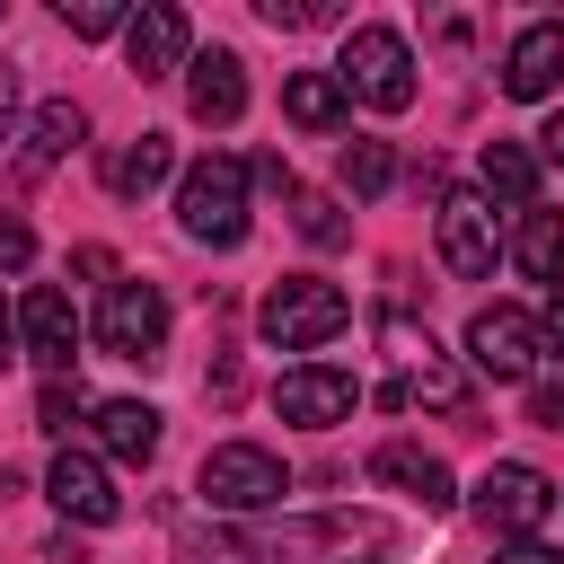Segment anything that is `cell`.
<instances>
[{"label":"cell","mask_w":564,"mask_h":564,"mask_svg":"<svg viewBox=\"0 0 564 564\" xmlns=\"http://www.w3.org/2000/svg\"><path fill=\"white\" fill-rule=\"evenodd\" d=\"M247 159H229V150H212V159H194L185 176H176V229L194 238V247H238L247 238Z\"/></svg>","instance_id":"6da1fadb"},{"label":"cell","mask_w":564,"mask_h":564,"mask_svg":"<svg viewBox=\"0 0 564 564\" xmlns=\"http://www.w3.org/2000/svg\"><path fill=\"white\" fill-rule=\"evenodd\" d=\"M256 326H264L273 352H317V344H335V335L352 326V300H344L335 282H317V273H282V282L264 291Z\"/></svg>","instance_id":"7a4b0ae2"},{"label":"cell","mask_w":564,"mask_h":564,"mask_svg":"<svg viewBox=\"0 0 564 564\" xmlns=\"http://www.w3.org/2000/svg\"><path fill=\"white\" fill-rule=\"evenodd\" d=\"M379 344H388V361H397V379L379 388L388 405H432V414H458L467 405V370L423 335V326H405V317H379Z\"/></svg>","instance_id":"3957f363"},{"label":"cell","mask_w":564,"mask_h":564,"mask_svg":"<svg viewBox=\"0 0 564 564\" xmlns=\"http://www.w3.org/2000/svg\"><path fill=\"white\" fill-rule=\"evenodd\" d=\"M194 494H203L212 511H229V520H256V511H282V494H291V467H282L264 441H220V449L203 458Z\"/></svg>","instance_id":"277c9868"},{"label":"cell","mask_w":564,"mask_h":564,"mask_svg":"<svg viewBox=\"0 0 564 564\" xmlns=\"http://www.w3.org/2000/svg\"><path fill=\"white\" fill-rule=\"evenodd\" d=\"M335 79H344V97H361V106H379V115H405V106H414V53H405L397 26H352Z\"/></svg>","instance_id":"5b68a950"},{"label":"cell","mask_w":564,"mask_h":564,"mask_svg":"<svg viewBox=\"0 0 564 564\" xmlns=\"http://www.w3.org/2000/svg\"><path fill=\"white\" fill-rule=\"evenodd\" d=\"M538 352H546V326H538L529 308L494 300V308H476V317H467V361H476L485 379L529 388V379H538Z\"/></svg>","instance_id":"8992f818"},{"label":"cell","mask_w":564,"mask_h":564,"mask_svg":"<svg viewBox=\"0 0 564 564\" xmlns=\"http://www.w3.org/2000/svg\"><path fill=\"white\" fill-rule=\"evenodd\" d=\"M546 511H555V485H546L529 458H502V467H485V476H476V520H485L502 546L538 538V529H546Z\"/></svg>","instance_id":"52a82bcc"},{"label":"cell","mask_w":564,"mask_h":564,"mask_svg":"<svg viewBox=\"0 0 564 564\" xmlns=\"http://www.w3.org/2000/svg\"><path fill=\"white\" fill-rule=\"evenodd\" d=\"M97 344L115 352V361H159L167 352V300H159V282H106V300H97Z\"/></svg>","instance_id":"ba28073f"},{"label":"cell","mask_w":564,"mask_h":564,"mask_svg":"<svg viewBox=\"0 0 564 564\" xmlns=\"http://www.w3.org/2000/svg\"><path fill=\"white\" fill-rule=\"evenodd\" d=\"M432 238H441V264L449 273H494V256H502V220H494V203L485 194H441V212H432Z\"/></svg>","instance_id":"9c48e42d"},{"label":"cell","mask_w":564,"mask_h":564,"mask_svg":"<svg viewBox=\"0 0 564 564\" xmlns=\"http://www.w3.org/2000/svg\"><path fill=\"white\" fill-rule=\"evenodd\" d=\"M273 405H282V423L335 432V423H352L361 379H352V370H335V361H300V370H282V379H273Z\"/></svg>","instance_id":"30bf717a"},{"label":"cell","mask_w":564,"mask_h":564,"mask_svg":"<svg viewBox=\"0 0 564 564\" xmlns=\"http://www.w3.org/2000/svg\"><path fill=\"white\" fill-rule=\"evenodd\" d=\"M123 62H132L141 79H167V70H185V62H194V26H185V9H176V0H150V9H132V26H123Z\"/></svg>","instance_id":"8fae6325"},{"label":"cell","mask_w":564,"mask_h":564,"mask_svg":"<svg viewBox=\"0 0 564 564\" xmlns=\"http://www.w3.org/2000/svg\"><path fill=\"white\" fill-rule=\"evenodd\" d=\"M18 344L44 361V379H70V361H79V308H70V291H26V308H18Z\"/></svg>","instance_id":"7c38bea8"},{"label":"cell","mask_w":564,"mask_h":564,"mask_svg":"<svg viewBox=\"0 0 564 564\" xmlns=\"http://www.w3.org/2000/svg\"><path fill=\"white\" fill-rule=\"evenodd\" d=\"M44 494H53V511H62V520H79V529H106V520L123 511V494H115L106 458H88V449H62V458H53V476H44Z\"/></svg>","instance_id":"4fadbf2b"},{"label":"cell","mask_w":564,"mask_h":564,"mask_svg":"<svg viewBox=\"0 0 564 564\" xmlns=\"http://www.w3.org/2000/svg\"><path fill=\"white\" fill-rule=\"evenodd\" d=\"M555 88H564V18H538V26H520L511 53H502V97L538 106V97H555Z\"/></svg>","instance_id":"5bb4252c"},{"label":"cell","mask_w":564,"mask_h":564,"mask_svg":"<svg viewBox=\"0 0 564 564\" xmlns=\"http://www.w3.org/2000/svg\"><path fill=\"white\" fill-rule=\"evenodd\" d=\"M370 476H379L388 494H405V502H423V511H449V502H458V485H449V467H441L432 449H414V441H379V449H370Z\"/></svg>","instance_id":"9a60e30c"},{"label":"cell","mask_w":564,"mask_h":564,"mask_svg":"<svg viewBox=\"0 0 564 564\" xmlns=\"http://www.w3.org/2000/svg\"><path fill=\"white\" fill-rule=\"evenodd\" d=\"M185 106H194V123H238L247 115V62L238 53H194L185 62Z\"/></svg>","instance_id":"2e32d148"},{"label":"cell","mask_w":564,"mask_h":564,"mask_svg":"<svg viewBox=\"0 0 564 564\" xmlns=\"http://www.w3.org/2000/svg\"><path fill=\"white\" fill-rule=\"evenodd\" d=\"M88 423H97V449H106V458H123V467H150V458H159V405L106 397Z\"/></svg>","instance_id":"e0dca14e"},{"label":"cell","mask_w":564,"mask_h":564,"mask_svg":"<svg viewBox=\"0 0 564 564\" xmlns=\"http://www.w3.org/2000/svg\"><path fill=\"white\" fill-rule=\"evenodd\" d=\"M502 256L529 273V282H564V212H546V203H529L520 220H511V238H502Z\"/></svg>","instance_id":"ac0fdd59"},{"label":"cell","mask_w":564,"mask_h":564,"mask_svg":"<svg viewBox=\"0 0 564 564\" xmlns=\"http://www.w3.org/2000/svg\"><path fill=\"white\" fill-rule=\"evenodd\" d=\"M167 176H176V150H167V132H141V141H115V150H106V194H123V203L159 194Z\"/></svg>","instance_id":"d6986e66"},{"label":"cell","mask_w":564,"mask_h":564,"mask_svg":"<svg viewBox=\"0 0 564 564\" xmlns=\"http://www.w3.org/2000/svg\"><path fill=\"white\" fill-rule=\"evenodd\" d=\"M282 115H291L300 132H344L352 97H344L335 70H291V79H282Z\"/></svg>","instance_id":"ffe728a7"},{"label":"cell","mask_w":564,"mask_h":564,"mask_svg":"<svg viewBox=\"0 0 564 564\" xmlns=\"http://www.w3.org/2000/svg\"><path fill=\"white\" fill-rule=\"evenodd\" d=\"M476 194L529 212V203H538V150H520V141H485V159H476Z\"/></svg>","instance_id":"44dd1931"},{"label":"cell","mask_w":564,"mask_h":564,"mask_svg":"<svg viewBox=\"0 0 564 564\" xmlns=\"http://www.w3.org/2000/svg\"><path fill=\"white\" fill-rule=\"evenodd\" d=\"M79 141H88V115H79L70 97H53V106H35V123H26V150H18V167H26V176H44V167H53V159H70Z\"/></svg>","instance_id":"7402d4cb"},{"label":"cell","mask_w":564,"mask_h":564,"mask_svg":"<svg viewBox=\"0 0 564 564\" xmlns=\"http://www.w3.org/2000/svg\"><path fill=\"white\" fill-rule=\"evenodd\" d=\"M335 176H344V194H352V203H370V194H388V185H397V150L352 132V141H344V159H335Z\"/></svg>","instance_id":"603a6c76"},{"label":"cell","mask_w":564,"mask_h":564,"mask_svg":"<svg viewBox=\"0 0 564 564\" xmlns=\"http://www.w3.org/2000/svg\"><path fill=\"white\" fill-rule=\"evenodd\" d=\"M79 414H97V405L79 397V379H44V397H35V432H70Z\"/></svg>","instance_id":"cb8c5ba5"},{"label":"cell","mask_w":564,"mask_h":564,"mask_svg":"<svg viewBox=\"0 0 564 564\" xmlns=\"http://www.w3.org/2000/svg\"><path fill=\"white\" fill-rule=\"evenodd\" d=\"M291 212H300V238L308 247H344V212L326 194H291Z\"/></svg>","instance_id":"d4e9b609"},{"label":"cell","mask_w":564,"mask_h":564,"mask_svg":"<svg viewBox=\"0 0 564 564\" xmlns=\"http://www.w3.org/2000/svg\"><path fill=\"white\" fill-rule=\"evenodd\" d=\"M62 26H70V35H115V26H132V18H123V0H62Z\"/></svg>","instance_id":"484cf974"},{"label":"cell","mask_w":564,"mask_h":564,"mask_svg":"<svg viewBox=\"0 0 564 564\" xmlns=\"http://www.w3.org/2000/svg\"><path fill=\"white\" fill-rule=\"evenodd\" d=\"M529 423L538 432H564V370H538L529 379Z\"/></svg>","instance_id":"4316f807"},{"label":"cell","mask_w":564,"mask_h":564,"mask_svg":"<svg viewBox=\"0 0 564 564\" xmlns=\"http://www.w3.org/2000/svg\"><path fill=\"white\" fill-rule=\"evenodd\" d=\"M256 9H264L273 26H326V18H335V0H256Z\"/></svg>","instance_id":"83f0119b"},{"label":"cell","mask_w":564,"mask_h":564,"mask_svg":"<svg viewBox=\"0 0 564 564\" xmlns=\"http://www.w3.org/2000/svg\"><path fill=\"white\" fill-rule=\"evenodd\" d=\"M26 256H35V229H26L18 212H0V273H18Z\"/></svg>","instance_id":"f1b7e54d"},{"label":"cell","mask_w":564,"mask_h":564,"mask_svg":"<svg viewBox=\"0 0 564 564\" xmlns=\"http://www.w3.org/2000/svg\"><path fill=\"white\" fill-rule=\"evenodd\" d=\"M494 564H564V546H538V538H520V546H502Z\"/></svg>","instance_id":"f546056e"},{"label":"cell","mask_w":564,"mask_h":564,"mask_svg":"<svg viewBox=\"0 0 564 564\" xmlns=\"http://www.w3.org/2000/svg\"><path fill=\"white\" fill-rule=\"evenodd\" d=\"M538 326H546V344H555V352H564V282H555V291H546V308H538Z\"/></svg>","instance_id":"4dcf8cb0"},{"label":"cell","mask_w":564,"mask_h":564,"mask_svg":"<svg viewBox=\"0 0 564 564\" xmlns=\"http://www.w3.org/2000/svg\"><path fill=\"white\" fill-rule=\"evenodd\" d=\"M9 361H18V308L0 300V370H9Z\"/></svg>","instance_id":"1f68e13d"},{"label":"cell","mask_w":564,"mask_h":564,"mask_svg":"<svg viewBox=\"0 0 564 564\" xmlns=\"http://www.w3.org/2000/svg\"><path fill=\"white\" fill-rule=\"evenodd\" d=\"M538 141H546V159L564 167V115H546V132H538Z\"/></svg>","instance_id":"d6a6232c"},{"label":"cell","mask_w":564,"mask_h":564,"mask_svg":"<svg viewBox=\"0 0 564 564\" xmlns=\"http://www.w3.org/2000/svg\"><path fill=\"white\" fill-rule=\"evenodd\" d=\"M9 106H18V88H9V62H0V132H9Z\"/></svg>","instance_id":"836d02e7"}]
</instances>
